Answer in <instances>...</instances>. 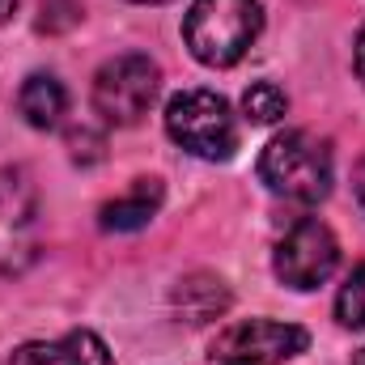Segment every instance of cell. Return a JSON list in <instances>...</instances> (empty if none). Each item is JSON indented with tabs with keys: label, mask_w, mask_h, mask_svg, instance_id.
Here are the masks:
<instances>
[{
	"label": "cell",
	"mask_w": 365,
	"mask_h": 365,
	"mask_svg": "<svg viewBox=\"0 0 365 365\" xmlns=\"http://www.w3.org/2000/svg\"><path fill=\"white\" fill-rule=\"evenodd\" d=\"M259 30H264L259 0H195L182 21V38L191 56L208 68L238 64L259 38Z\"/></svg>",
	"instance_id": "cell-1"
},
{
	"label": "cell",
	"mask_w": 365,
	"mask_h": 365,
	"mask_svg": "<svg viewBox=\"0 0 365 365\" xmlns=\"http://www.w3.org/2000/svg\"><path fill=\"white\" fill-rule=\"evenodd\" d=\"M331 145L293 128L280 132L264 145L259 153V179L268 182V191L293 200V204H319L331 191Z\"/></svg>",
	"instance_id": "cell-2"
},
{
	"label": "cell",
	"mask_w": 365,
	"mask_h": 365,
	"mask_svg": "<svg viewBox=\"0 0 365 365\" xmlns=\"http://www.w3.org/2000/svg\"><path fill=\"white\" fill-rule=\"evenodd\" d=\"M166 132L170 140L204 162H230L238 149V123L221 93L212 90H182L166 106Z\"/></svg>",
	"instance_id": "cell-3"
},
{
	"label": "cell",
	"mask_w": 365,
	"mask_h": 365,
	"mask_svg": "<svg viewBox=\"0 0 365 365\" xmlns=\"http://www.w3.org/2000/svg\"><path fill=\"white\" fill-rule=\"evenodd\" d=\"M162 90V68L140 56V51H128V56H115L98 68L93 77V110L106 119V123H119V128H132L149 115V106L158 102Z\"/></svg>",
	"instance_id": "cell-4"
},
{
	"label": "cell",
	"mask_w": 365,
	"mask_h": 365,
	"mask_svg": "<svg viewBox=\"0 0 365 365\" xmlns=\"http://www.w3.org/2000/svg\"><path fill=\"white\" fill-rule=\"evenodd\" d=\"M38 191L26 170H0V276H21L38 259Z\"/></svg>",
	"instance_id": "cell-5"
},
{
	"label": "cell",
	"mask_w": 365,
	"mask_h": 365,
	"mask_svg": "<svg viewBox=\"0 0 365 365\" xmlns=\"http://www.w3.org/2000/svg\"><path fill=\"white\" fill-rule=\"evenodd\" d=\"M310 336L293 323H276V319H247L225 327L212 349L208 365H280L297 353H306Z\"/></svg>",
	"instance_id": "cell-6"
},
{
	"label": "cell",
	"mask_w": 365,
	"mask_h": 365,
	"mask_svg": "<svg viewBox=\"0 0 365 365\" xmlns=\"http://www.w3.org/2000/svg\"><path fill=\"white\" fill-rule=\"evenodd\" d=\"M340 264V242L319 217H297L276 242L272 268L289 289H319Z\"/></svg>",
	"instance_id": "cell-7"
},
{
	"label": "cell",
	"mask_w": 365,
	"mask_h": 365,
	"mask_svg": "<svg viewBox=\"0 0 365 365\" xmlns=\"http://www.w3.org/2000/svg\"><path fill=\"white\" fill-rule=\"evenodd\" d=\"M9 365H115L110 349L93 336V331H68L60 340L47 344H21Z\"/></svg>",
	"instance_id": "cell-8"
},
{
	"label": "cell",
	"mask_w": 365,
	"mask_h": 365,
	"mask_svg": "<svg viewBox=\"0 0 365 365\" xmlns=\"http://www.w3.org/2000/svg\"><path fill=\"white\" fill-rule=\"evenodd\" d=\"M162 200H166V187H162V179H136L128 191H123V195H119V200L102 204L98 225H102L106 234H132V230H145V225L158 217Z\"/></svg>",
	"instance_id": "cell-9"
},
{
	"label": "cell",
	"mask_w": 365,
	"mask_h": 365,
	"mask_svg": "<svg viewBox=\"0 0 365 365\" xmlns=\"http://www.w3.org/2000/svg\"><path fill=\"white\" fill-rule=\"evenodd\" d=\"M225 306H230V289H225L221 276H212V272H191L175 289V314L187 327H204V323L221 319Z\"/></svg>",
	"instance_id": "cell-10"
},
{
	"label": "cell",
	"mask_w": 365,
	"mask_h": 365,
	"mask_svg": "<svg viewBox=\"0 0 365 365\" xmlns=\"http://www.w3.org/2000/svg\"><path fill=\"white\" fill-rule=\"evenodd\" d=\"M17 110L26 115L30 128L47 132V128H60V119L68 110V93L51 73H34V77H26V86L17 93Z\"/></svg>",
	"instance_id": "cell-11"
},
{
	"label": "cell",
	"mask_w": 365,
	"mask_h": 365,
	"mask_svg": "<svg viewBox=\"0 0 365 365\" xmlns=\"http://www.w3.org/2000/svg\"><path fill=\"white\" fill-rule=\"evenodd\" d=\"M242 110H247L251 123H276V119H284L289 98H284V90L272 86V81H255L251 90L242 93Z\"/></svg>",
	"instance_id": "cell-12"
},
{
	"label": "cell",
	"mask_w": 365,
	"mask_h": 365,
	"mask_svg": "<svg viewBox=\"0 0 365 365\" xmlns=\"http://www.w3.org/2000/svg\"><path fill=\"white\" fill-rule=\"evenodd\" d=\"M336 319L344 327H365V264H357L349 280L340 284V297H336Z\"/></svg>",
	"instance_id": "cell-13"
},
{
	"label": "cell",
	"mask_w": 365,
	"mask_h": 365,
	"mask_svg": "<svg viewBox=\"0 0 365 365\" xmlns=\"http://www.w3.org/2000/svg\"><path fill=\"white\" fill-rule=\"evenodd\" d=\"M77 17H81V4L77 0H43L38 30H68Z\"/></svg>",
	"instance_id": "cell-14"
},
{
	"label": "cell",
	"mask_w": 365,
	"mask_h": 365,
	"mask_svg": "<svg viewBox=\"0 0 365 365\" xmlns=\"http://www.w3.org/2000/svg\"><path fill=\"white\" fill-rule=\"evenodd\" d=\"M353 191H357V204L365 208V158L357 162V170H353Z\"/></svg>",
	"instance_id": "cell-15"
},
{
	"label": "cell",
	"mask_w": 365,
	"mask_h": 365,
	"mask_svg": "<svg viewBox=\"0 0 365 365\" xmlns=\"http://www.w3.org/2000/svg\"><path fill=\"white\" fill-rule=\"evenodd\" d=\"M17 9H21V0H0V26H4V21L17 13Z\"/></svg>",
	"instance_id": "cell-16"
},
{
	"label": "cell",
	"mask_w": 365,
	"mask_h": 365,
	"mask_svg": "<svg viewBox=\"0 0 365 365\" xmlns=\"http://www.w3.org/2000/svg\"><path fill=\"white\" fill-rule=\"evenodd\" d=\"M357 77L365 81V30H361V38H357Z\"/></svg>",
	"instance_id": "cell-17"
},
{
	"label": "cell",
	"mask_w": 365,
	"mask_h": 365,
	"mask_svg": "<svg viewBox=\"0 0 365 365\" xmlns=\"http://www.w3.org/2000/svg\"><path fill=\"white\" fill-rule=\"evenodd\" d=\"M353 365H365V349H361V353H357V357H353Z\"/></svg>",
	"instance_id": "cell-18"
},
{
	"label": "cell",
	"mask_w": 365,
	"mask_h": 365,
	"mask_svg": "<svg viewBox=\"0 0 365 365\" xmlns=\"http://www.w3.org/2000/svg\"><path fill=\"white\" fill-rule=\"evenodd\" d=\"M136 4H162V0H136Z\"/></svg>",
	"instance_id": "cell-19"
}]
</instances>
